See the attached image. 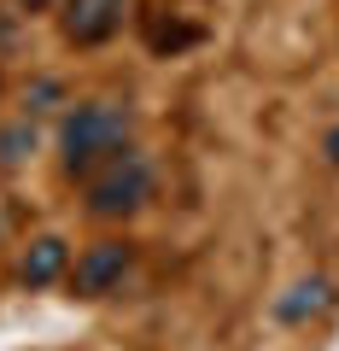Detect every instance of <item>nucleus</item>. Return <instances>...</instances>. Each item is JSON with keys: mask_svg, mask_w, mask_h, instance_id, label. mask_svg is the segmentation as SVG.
<instances>
[{"mask_svg": "<svg viewBox=\"0 0 339 351\" xmlns=\"http://www.w3.org/2000/svg\"><path fill=\"white\" fill-rule=\"evenodd\" d=\"M64 269H71V246L47 234V240H36V246L24 252V269H18V276H24V287H53Z\"/></svg>", "mask_w": 339, "mask_h": 351, "instance_id": "obj_5", "label": "nucleus"}, {"mask_svg": "<svg viewBox=\"0 0 339 351\" xmlns=\"http://www.w3.org/2000/svg\"><path fill=\"white\" fill-rule=\"evenodd\" d=\"M18 6H24V12H41V6H53V0H18Z\"/></svg>", "mask_w": 339, "mask_h": 351, "instance_id": "obj_10", "label": "nucleus"}, {"mask_svg": "<svg viewBox=\"0 0 339 351\" xmlns=\"http://www.w3.org/2000/svg\"><path fill=\"white\" fill-rule=\"evenodd\" d=\"M147 199H152V164L135 147H123L112 164H100L88 176V211L94 217H135Z\"/></svg>", "mask_w": 339, "mask_h": 351, "instance_id": "obj_2", "label": "nucleus"}, {"mask_svg": "<svg viewBox=\"0 0 339 351\" xmlns=\"http://www.w3.org/2000/svg\"><path fill=\"white\" fill-rule=\"evenodd\" d=\"M327 304H334V287H327V281H299V287H292V299L275 304V316H281V322H304V316L327 311Z\"/></svg>", "mask_w": 339, "mask_h": 351, "instance_id": "obj_6", "label": "nucleus"}, {"mask_svg": "<svg viewBox=\"0 0 339 351\" xmlns=\"http://www.w3.org/2000/svg\"><path fill=\"white\" fill-rule=\"evenodd\" d=\"M327 158L339 164V129H334V135H327Z\"/></svg>", "mask_w": 339, "mask_h": 351, "instance_id": "obj_9", "label": "nucleus"}, {"mask_svg": "<svg viewBox=\"0 0 339 351\" xmlns=\"http://www.w3.org/2000/svg\"><path fill=\"white\" fill-rule=\"evenodd\" d=\"M129 269H135V246L129 240H100L64 269V281H71L76 299H105V293H117L129 281Z\"/></svg>", "mask_w": 339, "mask_h": 351, "instance_id": "obj_3", "label": "nucleus"}, {"mask_svg": "<svg viewBox=\"0 0 339 351\" xmlns=\"http://www.w3.org/2000/svg\"><path fill=\"white\" fill-rule=\"evenodd\" d=\"M29 152H36V129H29V117L12 123V129H0V164H18V158H29Z\"/></svg>", "mask_w": 339, "mask_h": 351, "instance_id": "obj_7", "label": "nucleus"}, {"mask_svg": "<svg viewBox=\"0 0 339 351\" xmlns=\"http://www.w3.org/2000/svg\"><path fill=\"white\" fill-rule=\"evenodd\" d=\"M123 12H129V0H64L59 29L76 47H100V41H112L123 29Z\"/></svg>", "mask_w": 339, "mask_h": 351, "instance_id": "obj_4", "label": "nucleus"}, {"mask_svg": "<svg viewBox=\"0 0 339 351\" xmlns=\"http://www.w3.org/2000/svg\"><path fill=\"white\" fill-rule=\"evenodd\" d=\"M53 100H59V82H36V88L24 94V106H29V112H47Z\"/></svg>", "mask_w": 339, "mask_h": 351, "instance_id": "obj_8", "label": "nucleus"}, {"mask_svg": "<svg viewBox=\"0 0 339 351\" xmlns=\"http://www.w3.org/2000/svg\"><path fill=\"white\" fill-rule=\"evenodd\" d=\"M129 135H135V112H129V106H117V100L76 106V112L64 117V129H59L64 176H82V182H88L100 164H112L117 152L129 147Z\"/></svg>", "mask_w": 339, "mask_h": 351, "instance_id": "obj_1", "label": "nucleus"}]
</instances>
